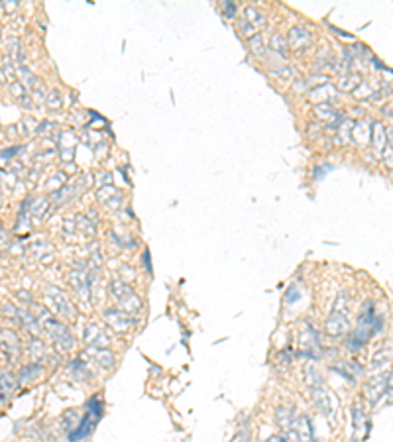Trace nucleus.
<instances>
[{"label":"nucleus","instance_id":"nucleus-1","mask_svg":"<svg viewBox=\"0 0 393 442\" xmlns=\"http://www.w3.org/2000/svg\"><path fill=\"white\" fill-rule=\"evenodd\" d=\"M40 312H42V317H36V319H38L40 326H42L47 334L53 338L55 346L59 348L61 352H69V350H73V348H75V338H73L71 330L61 323L59 319H55L51 312H47L44 307H40Z\"/></svg>","mask_w":393,"mask_h":442},{"label":"nucleus","instance_id":"nucleus-2","mask_svg":"<svg viewBox=\"0 0 393 442\" xmlns=\"http://www.w3.org/2000/svg\"><path fill=\"white\" fill-rule=\"evenodd\" d=\"M103 417V401L99 395H94L87 401V415L81 419V423L77 425L71 432H69V442H79L87 438L92 432L94 425L99 423V419Z\"/></svg>","mask_w":393,"mask_h":442},{"label":"nucleus","instance_id":"nucleus-3","mask_svg":"<svg viewBox=\"0 0 393 442\" xmlns=\"http://www.w3.org/2000/svg\"><path fill=\"white\" fill-rule=\"evenodd\" d=\"M110 293H112V297L116 299L118 309L124 310V312L134 314V312H138V310L142 309V301H140V297H138V295L130 289V285H126L124 281H120V279L112 281V285H110Z\"/></svg>","mask_w":393,"mask_h":442},{"label":"nucleus","instance_id":"nucleus-4","mask_svg":"<svg viewBox=\"0 0 393 442\" xmlns=\"http://www.w3.org/2000/svg\"><path fill=\"white\" fill-rule=\"evenodd\" d=\"M350 328V319H348V301L346 295H340L336 297V303H334V309L326 321V332L333 334V336H340L348 332Z\"/></svg>","mask_w":393,"mask_h":442},{"label":"nucleus","instance_id":"nucleus-5","mask_svg":"<svg viewBox=\"0 0 393 442\" xmlns=\"http://www.w3.org/2000/svg\"><path fill=\"white\" fill-rule=\"evenodd\" d=\"M46 299H47V303L51 305V309H53L55 314H59V317L67 319V321H73V319H75V307H73V303L69 301L67 293L61 291L59 287L49 285L46 289Z\"/></svg>","mask_w":393,"mask_h":442},{"label":"nucleus","instance_id":"nucleus-6","mask_svg":"<svg viewBox=\"0 0 393 442\" xmlns=\"http://www.w3.org/2000/svg\"><path fill=\"white\" fill-rule=\"evenodd\" d=\"M366 393H368V399H370L372 403H376V401H379L385 393H389V371H387V373H381L379 377L370 380L368 387H366Z\"/></svg>","mask_w":393,"mask_h":442},{"label":"nucleus","instance_id":"nucleus-7","mask_svg":"<svg viewBox=\"0 0 393 442\" xmlns=\"http://www.w3.org/2000/svg\"><path fill=\"white\" fill-rule=\"evenodd\" d=\"M83 338L92 348H108L110 346V336L106 334L101 326H96V324H87L85 326Z\"/></svg>","mask_w":393,"mask_h":442},{"label":"nucleus","instance_id":"nucleus-8","mask_svg":"<svg viewBox=\"0 0 393 442\" xmlns=\"http://www.w3.org/2000/svg\"><path fill=\"white\" fill-rule=\"evenodd\" d=\"M69 283L73 285V289H75L83 299H89V297H91V277H89V271H85V269H71V273H69Z\"/></svg>","mask_w":393,"mask_h":442},{"label":"nucleus","instance_id":"nucleus-9","mask_svg":"<svg viewBox=\"0 0 393 442\" xmlns=\"http://www.w3.org/2000/svg\"><path fill=\"white\" fill-rule=\"evenodd\" d=\"M105 319H106V323L110 324L114 330H118V332H126V330L134 324L132 314H128V312H124V310L120 309H108L105 312Z\"/></svg>","mask_w":393,"mask_h":442},{"label":"nucleus","instance_id":"nucleus-10","mask_svg":"<svg viewBox=\"0 0 393 442\" xmlns=\"http://www.w3.org/2000/svg\"><path fill=\"white\" fill-rule=\"evenodd\" d=\"M0 348L10 358H16L20 352V340L14 330H0Z\"/></svg>","mask_w":393,"mask_h":442},{"label":"nucleus","instance_id":"nucleus-11","mask_svg":"<svg viewBox=\"0 0 393 442\" xmlns=\"http://www.w3.org/2000/svg\"><path fill=\"white\" fill-rule=\"evenodd\" d=\"M87 354L91 356L92 360L101 366V368H106V369H110L112 366H114V354L110 352L108 348H89L87 350Z\"/></svg>","mask_w":393,"mask_h":442},{"label":"nucleus","instance_id":"nucleus-12","mask_svg":"<svg viewBox=\"0 0 393 442\" xmlns=\"http://www.w3.org/2000/svg\"><path fill=\"white\" fill-rule=\"evenodd\" d=\"M14 389H16V377L8 369H2L0 371V401H8V397L14 393Z\"/></svg>","mask_w":393,"mask_h":442},{"label":"nucleus","instance_id":"nucleus-13","mask_svg":"<svg viewBox=\"0 0 393 442\" xmlns=\"http://www.w3.org/2000/svg\"><path fill=\"white\" fill-rule=\"evenodd\" d=\"M287 40H289V47H291V49H301V47H305V45L309 44L311 36H309V31H307V29L293 28L291 31H289Z\"/></svg>","mask_w":393,"mask_h":442},{"label":"nucleus","instance_id":"nucleus-14","mask_svg":"<svg viewBox=\"0 0 393 442\" xmlns=\"http://www.w3.org/2000/svg\"><path fill=\"white\" fill-rule=\"evenodd\" d=\"M295 432L299 434V442H311L313 440V432H311V423H309V419L301 415L299 417V421H297V425H295Z\"/></svg>","mask_w":393,"mask_h":442},{"label":"nucleus","instance_id":"nucleus-15","mask_svg":"<svg viewBox=\"0 0 393 442\" xmlns=\"http://www.w3.org/2000/svg\"><path fill=\"white\" fill-rule=\"evenodd\" d=\"M42 373V366L40 364H28L20 369V383H30L36 382L38 375Z\"/></svg>","mask_w":393,"mask_h":442},{"label":"nucleus","instance_id":"nucleus-16","mask_svg":"<svg viewBox=\"0 0 393 442\" xmlns=\"http://www.w3.org/2000/svg\"><path fill=\"white\" fill-rule=\"evenodd\" d=\"M69 369H71V373L75 375L79 382H89L92 377V373L87 369V366H85L81 360H73V362L69 364Z\"/></svg>","mask_w":393,"mask_h":442},{"label":"nucleus","instance_id":"nucleus-17","mask_svg":"<svg viewBox=\"0 0 393 442\" xmlns=\"http://www.w3.org/2000/svg\"><path fill=\"white\" fill-rule=\"evenodd\" d=\"M16 317H18V321L22 323V326H26V328H28V330H31L34 334L38 332V326H40V323H38V319H36V317H31L28 310L16 309Z\"/></svg>","mask_w":393,"mask_h":442},{"label":"nucleus","instance_id":"nucleus-18","mask_svg":"<svg viewBox=\"0 0 393 442\" xmlns=\"http://www.w3.org/2000/svg\"><path fill=\"white\" fill-rule=\"evenodd\" d=\"M389 358H391V350L389 348H379L378 352L374 354V358H372V366L374 368L385 366V364H389Z\"/></svg>","mask_w":393,"mask_h":442},{"label":"nucleus","instance_id":"nucleus-19","mask_svg":"<svg viewBox=\"0 0 393 442\" xmlns=\"http://www.w3.org/2000/svg\"><path fill=\"white\" fill-rule=\"evenodd\" d=\"M383 126L381 124H376V128H374V132L370 134V136H374V147H376V151H381V147H383Z\"/></svg>","mask_w":393,"mask_h":442},{"label":"nucleus","instance_id":"nucleus-20","mask_svg":"<svg viewBox=\"0 0 393 442\" xmlns=\"http://www.w3.org/2000/svg\"><path fill=\"white\" fill-rule=\"evenodd\" d=\"M246 16H252V18H248L254 26H264L266 24V20H264V14L261 12H257L256 8H246Z\"/></svg>","mask_w":393,"mask_h":442},{"label":"nucleus","instance_id":"nucleus-21","mask_svg":"<svg viewBox=\"0 0 393 442\" xmlns=\"http://www.w3.org/2000/svg\"><path fill=\"white\" fill-rule=\"evenodd\" d=\"M31 358H34V360H38V358H42V356H44V344H42V342H40V340L38 338H34L31 340Z\"/></svg>","mask_w":393,"mask_h":442},{"label":"nucleus","instance_id":"nucleus-22","mask_svg":"<svg viewBox=\"0 0 393 442\" xmlns=\"http://www.w3.org/2000/svg\"><path fill=\"white\" fill-rule=\"evenodd\" d=\"M18 73L22 75V77H26V81H24V83H26V87H36V81H38V79H36V75H31L30 71H28V69H26V67H18Z\"/></svg>","mask_w":393,"mask_h":442},{"label":"nucleus","instance_id":"nucleus-23","mask_svg":"<svg viewBox=\"0 0 393 442\" xmlns=\"http://www.w3.org/2000/svg\"><path fill=\"white\" fill-rule=\"evenodd\" d=\"M47 104H49V108H59L61 106V99H59V92H57V90H51V92H49Z\"/></svg>","mask_w":393,"mask_h":442},{"label":"nucleus","instance_id":"nucleus-24","mask_svg":"<svg viewBox=\"0 0 393 442\" xmlns=\"http://www.w3.org/2000/svg\"><path fill=\"white\" fill-rule=\"evenodd\" d=\"M250 44L254 45V51H256L257 55H264V45H261V40H259L257 36H252V40H250Z\"/></svg>","mask_w":393,"mask_h":442},{"label":"nucleus","instance_id":"nucleus-25","mask_svg":"<svg viewBox=\"0 0 393 442\" xmlns=\"http://www.w3.org/2000/svg\"><path fill=\"white\" fill-rule=\"evenodd\" d=\"M232 442H252V438H250V432L248 430H240L234 438H232Z\"/></svg>","mask_w":393,"mask_h":442},{"label":"nucleus","instance_id":"nucleus-26","mask_svg":"<svg viewBox=\"0 0 393 442\" xmlns=\"http://www.w3.org/2000/svg\"><path fill=\"white\" fill-rule=\"evenodd\" d=\"M240 29H242V31H246V36H252V34H254V26H250V22H248L246 18H244L242 22H240Z\"/></svg>","mask_w":393,"mask_h":442},{"label":"nucleus","instance_id":"nucleus-27","mask_svg":"<svg viewBox=\"0 0 393 442\" xmlns=\"http://www.w3.org/2000/svg\"><path fill=\"white\" fill-rule=\"evenodd\" d=\"M234 12H236L234 4H232V2H226V16H234Z\"/></svg>","mask_w":393,"mask_h":442}]
</instances>
